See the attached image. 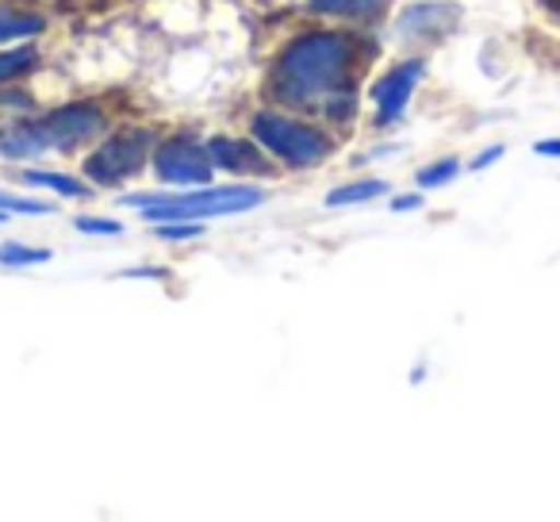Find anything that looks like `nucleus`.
<instances>
[{
	"label": "nucleus",
	"mask_w": 560,
	"mask_h": 522,
	"mask_svg": "<svg viewBox=\"0 0 560 522\" xmlns=\"http://www.w3.org/2000/svg\"><path fill=\"white\" fill-rule=\"evenodd\" d=\"M457 12L453 4H415L399 16V35L407 39H422V43H434L442 35H450L457 27Z\"/></svg>",
	"instance_id": "nucleus-9"
},
{
	"label": "nucleus",
	"mask_w": 560,
	"mask_h": 522,
	"mask_svg": "<svg viewBox=\"0 0 560 522\" xmlns=\"http://www.w3.org/2000/svg\"><path fill=\"white\" fill-rule=\"evenodd\" d=\"M460 173V162L457 158H442V162H434V165H427V170H419V185L422 188H442V185H450L453 177Z\"/></svg>",
	"instance_id": "nucleus-18"
},
{
	"label": "nucleus",
	"mask_w": 560,
	"mask_h": 522,
	"mask_svg": "<svg viewBox=\"0 0 560 522\" xmlns=\"http://www.w3.org/2000/svg\"><path fill=\"white\" fill-rule=\"evenodd\" d=\"M0 211H24V216H50V204H43V200H16V196H0Z\"/></svg>",
	"instance_id": "nucleus-20"
},
{
	"label": "nucleus",
	"mask_w": 560,
	"mask_h": 522,
	"mask_svg": "<svg viewBox=\"0 0 560 522\" xmlns=\"http://www.w3.org/2000/svg\"><path fill=\"white\" fill-rule=\"evenodd\" d=\"M353 66V39L338 32H304L280 50L269 70V101L284 112H319L342 89Z\"/></svg>",
	"instance_id": "nucleus-1"
},
{
	"label": "nucleus",
	"mask_w": 560,
	"mask_h": 522,
	"mask_svg": "<svg viewBox=\"0 0 560 522\" xmlns=\"http://www.w3.org/2000/svg\"><path fill=\"white\" fill-rule=\"evenodd\" d=\"M422 70H427V62H422V58H411V62L388 70L381 81H373L369 96H373L376 127H392L399 116H404V108H407V101H411L415 85L422 81Z\"/></svg>",
	"instance_id": "nucleus-6"
},
{
	"label": "nucleus",
	"mask_w": 560,
	"mask_h": 522,
	"mask_svg": "<svg viewBox=\"0 0 560 522\" xmlns=\"http://www.w3.org/2000/svg\"><path fill=\"white\" fill-rule=\"evenodd\" d=\"M392 208H396V211H415V208H422V196H396V200H392Z\"/></svg>",
	"instance_id": "nucleus-23"
},
{
	"label": "nucleus",
	"mask_w": 560,
	"mask_h": 522,
	"mask_svg": "<svg viewBox=\"0 0 560 522\" xmlns=\"http://www.w3.org/2000/svg\"><path fill=\"white\" fill-rule=\"evenodd\" d=\"M353 108H358V96H353V89H335V93L327 96V101H323V116L330 119V124H350L353 119Z\"/></svg>",
	"instance_id": "nucleus-17"
},
{
	"label": "nucleus",
	"mask_w": 560,
	"mask_h": 522,
	"mask_svg": "<svg viewBox=\"0 0 560 522\" xmlns=\"http://www.w3.org/2000/svg\"><path fill=\"white\" fill-rule=\"evenodd\" d=\"M4 216H9V211H0V223H4Z\"/></svg>",
	"instance_id": "nucleus-25"
},
{
	"label": "nucleus",
	"mask_w": 560,
	"mask_h": 522,
	"mask_svg": "<svg viewBox=\"0 0 560 522\" xmlns=\"http://www.w3.org/2000/svg\"><path fill=\"white\" fill-rule=\"evenodd\" d=\"M150 165L154 173L165 181V185H180V188H200L211 181V158H208V147L192 142L188 135H173V139L158 142L150 150Z\"/></svg>",
	"instance_id": "nucleus-5"
},
{
	"label": "nucleus",
	"mask_w": 560,
	"mask_h": 522,
	"mask_svg": "<svg viewBox=\"0 0 560 522\" xmlns=\"http://www.w3.org/2000/svg\"><path fill=\"white\" fill-rule=\"evenodd\" d=\"M265 200L261 188L254 185H223V188H188L180 196H158V193H135L124 196V204L139 208L150 223L162 219H208V216H238L246 208H257Z\"/></svg>",
	"instance_id": "nucleus-3"
},
{
	"label": "nucleus",
	"mask_w": 560,
	"mask_h": 522,
	"mask_svg": "<svg viewBox=\"0 0 560 522\" xmlns=\"http://www.w3.org/2000/svg\"><path fill=\"white\" fill-rule=\"evenodd\" d=\"M384 193H388V181H353V185H338L327 196V208H353V204H365Z\"/></svg>",
	"instance_id": "nucleus-14"
},
{
	"label": "nucleus",
	"mask_w": 560,
	"mask_h": 522,
	"mask_svg": "<svg viewBox=\"0 0 560 522\" xmlns=\"http://www.w3.org/2000/svg\"><path fill=\"white\" fill-rule=\"evenodd\" d=\"M78 231L85 234H119L124 227L116 223V219H96V216H81L78 219Z\"/></svg>",
	"instance_id": "nucleus-21"
},
{
	"label": "nucleus",
	"mask_w": 560,
	"mask_h": 522,
	"mask_svg": "<svg viewBox=\"0 0 560 522\" xmlns=\"http://www.w3.org/2000/svg\"><path fill=\"white\" fill-rule=\"evenodd\" d=\"M47 150L50 142L43 135V124H16L0 131V154L4 158H39Z\"/></svg>",
	"instance_id": "nucleus-10"
},
{
	"label": "nucleus",
	"mask_w": 560,
	"mask_h": 522,
	"mask_svg": "<svg viewBox=\"0 0 560 522\" xmlns=\"http://www.w3.org/2000/svg\"><path fill=\"white\" fill-rule=\"evenodd\" d=\"M35 62H39V50H35V43L0 50V85H12V81H20Z\"/></svg>",
	"instance_id": "nucleus-13"
},
{
	"label": "nucleus",
	"mask_w": 560,
	"mask_h": 522,
	"mask_svg": "<svg viewBox=\"0 0 560 522\" xmlns=\"http://www.w3.org/2000/svg\"><path fill=\"white\" fill-rule=\"evenodd\" d=\"M20 177L27 181V185H39V188H55V193L62 196H73V200H81V196H89V185L78 177H70V173H47V170H24Z\"/></svg>",
	"instance_id": "nucleus-15"
},
{
	"label": "nucleus",
	"mask_w": 560,
	"mask_h": 522,
	"mask_svg": "<svg viewBox=\"0 0 560 522\" xmlns=\"http://www.w3.org/2000/svg\"><path fill=\"white\" fill-rule=\"evenodd\" d=\"M208 158L215 170L234 173V177H269L272 162L257 142L249 139H231V135H215L208 139Z\"/></svg>",
	"instance_id": "nucleus-8"
},
{
	"label": "nucleus",
	"mask_w": 560,
	"mask_h": 522,
	"mask_svg": "<svg viewBox=\"0 0 560 522\" xmlns=\"http://www.w3.org/2000/svg\"><path fill=\"white\" fill-rule=\"evenodd\" d=\"M50 257H55L50 250L24 246V242H4V246H0V266H43Z\"/></svg>",
	"instance_id": "nucleus-16"
},
{
	"label": "nucleus",
	"mask_w": 560,
	"mask_h": 522,
	"mask_svg": "<svg viewBox=\"0 0 560 522\" xmlns=\"http://www.w3.org/2000/svg\"><path fill=\"white\" fill-rule=\"evenodd\" d=\"M39 124L50 150H70L104 131V112L96 104H66V108H55L50 116H43Z\"/></svg>",
	"instance_id": "nucleus-7"
},
{
	"label": "nucleus",
	"mask_w": 560,
	"mask_h": 522,
	"mask_svg": "<svg viewBox=\"0 0 560 522\" xmlns=\"http://www.w3.org/2000/svg\"><path fill=\"white\" fill-rule=\"evenodd\" d=\"M537 154H541V158H560V139H545V142H537Z\"/></svg>",
	"instance_id": "nucleus-24"
},
{
	"label": "nucleus",
	"mask_w": 560,
	"mask_h": 522,
	"mask_svg": "<svg viewBox=\"0 0 560 522\" xmlns=\"http://www.w3.org/2000/svg\"><path fill=\"white\" fill-rule=\"evenodd\" d=\"M249 135L272 162H284L289 170H312V165L327 162L335 150V139L327 131L289 116L284 108H261L249 119Z\"/></svg>",
	"instance_id": "nucleus-2"
},
{
	"label": "nucleus",
	"mask_w": 560,
	"mask_h": 522,
	"mask_svg": "<svg viewBox=\"0 0 560 522\" xmlns=\"http://www.w3.org/2000/svg\"><path fill=\"white\" fill-rule=\"evenodd\" d=\"M150 150H154V135L142 131V127H124V131L108 135L85 158V177L93 185H119V181L135 177L147 165Z\"/></svg>",
	"instance_id": "nucleus-4"
},
{
	"label": "nucleus",
	"mask_w": 560,
	"mask_h": 522,
	"mask_svg": "<svg viewBox=\"0 0 560 522\" xmlns=\"http://www.w3.org/2000/svg\"><path fill=\"white\" fill-rule=\"evenodd\" d=\"M392 0H312L307 12L315 16H335V20H373L388 9Z\"/></svg>",
	"instance_id": "nucleus-11"
},
{
	"label": "nucleus",
	"mask_w": 560,
	"mask_h": 522,
	"mask_svg": "<svg viewBox=\"0 0 560 522\" xmlns=\"http://www.w3.org/2000/svg\"><path fill=\"white\" fill-rule=\"evenodd\" d=\"M499 158H503V147L495 142V147L480 150V154L472 158V165H468V170H488V165H491V162H499Z\"/></svg>",
	"instance_id": "nucleus-22"
},
{
	"label": "nucleus",
	"mask_w": 560,
	"mask_h": 522,
	"mask_svg": "<svg viewBox=\"0 0 560 522\" xmlns=\"http://www.w3.org/2000/svg\"><path fill=\"white\" fill-rule=\"evenodd\" d=\"M39 32H43V16L20 12V9H12V4H0V43L35 39Z\"/></svg>",
	"instance_id": "nucleus-12"
},
{
	"label": "nucleus",
	"mask_w": 560,
	"mask_h": 522,
	"mask_svg": "<svg viewBox=\"0 0 560 522\" xmlns=\"http://www.w3.org/2000/svg\"><path fill=\"white\" fill-rule=\"evenodd\" d=\"M158 239H170V242H180V239H200L203 227L196 223V219H162V223L154 227Z\"/></svg>",
	"instance_id": "nucleus-19"
}]
</instances>
